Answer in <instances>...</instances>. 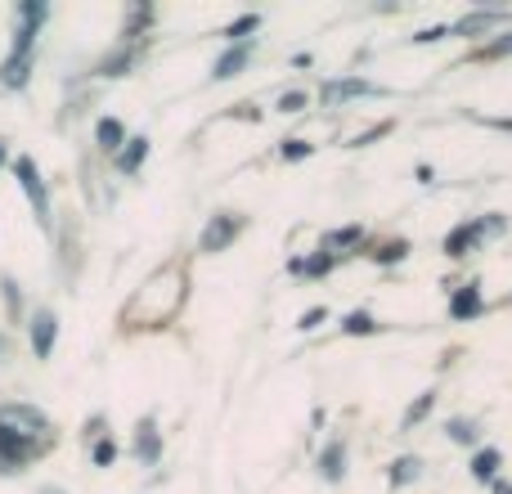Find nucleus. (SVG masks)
<instances>
[{
    "label": "nucleus",
    "instance_id": "1",
    "mask_svg": "<svg viewBox=\"0 0 512 494\" xmlns=\"http://www.w3.org/2000/svg\"><path fill=\"white\" fill-rule=\"evenodd\" d=\"M0 427H5L9 436H18V441H27V436L45 432V414L32 405H5L0 409Z\"/></svg>",
    "mask_w": 512,
    "mask_h": 494
},
{
    "label": "nucleus",
    "instance_id": "2",
    "mask_svg": "<svg viewBox=\"0 0 512 494\" xmlns=\"http://www.w3.org/2000/svg\"><path fill=\"white\" fill-rule=\"evenodd\" d=\"M239 230H243L239 216H216V221L207 225V234H203V252H221L230 239H239Z\"/></svg>",
    "mask_w": 512,
    "mask_h": 494
},
{
    "label": "nucleus",
    "instance_id": "3",
    "mask_svg": "<svg viewBox=\"0 0 512 494\" xmlns=\"http://www.w3.org/2000/svg\"><path fill=\"white\" fill-rule=\"evenodd\" d=\"M54 333H59L54 315H50V310H41V315L32 319V346H36V355H50L54 351Z\"/></svg>",
    "mask_w": 512,
    "mask_h": 494
},
{
    "label": "nucleus",
    "instance_id": "4",
    "mask_svg": "<svg viewBox=\"0 0 512 494\" xmlns=\"http://www.w3.org/2000/svg\"><path fill=\"white\" fill-rule=\"evenodd\" d=\"M18 180H23V189H27V198H32V203H36V212H41L45 216V189H41V176H36V167H32V162H18Z\"/></svg>",
    "mask_w": 512,
    "mask_h": 494
},
{
    "label": "nucleus",
    "instance_id": "5",
    "mask_svg": "<svg viewBox=\"0 0 512 494\" xmlns=\"http://www.w3.org/2000/svg\"><path fill=\"white\" fill-rule=\"evenodd\" d=\"M355 95H369V86H364V81H328L324 86L328 104H337V99H355Z\"/></svg>",
    "mask_w": 512,
    "mask_h": 494
},
{
    "label": "nucleus",
    "instance_id": "6",
    "mask_svg": "<svg viewBox=\"0 0 512 494\" xmlns=\"http://www.w3.org/2000/svg\"><path fill=\"white\" fill-rule=\"evenodd\" d=\"M450 310H454V315H459V319L477 315V310H481V292H477V288H463V292H459V297H454V301H450Z\"/></svg>",
    "mask_w": 512,
    "mask_h": 494
},
{
    "label": "nucleus",
    "instance_id": "7",
    "mask_svg": "<svg viewBox=\"0 0 512 494\" xmlns=\"http://www.w3.org/2000/svg\"><path fill=\"white\" fill-rule=\"evenodd\" d=\"M243 59H248V50H234V54H225V59L216 63V77H234V72L243 68Z\"/></svg>",
    "mask_w": 512,
    "mask_h": 494
},
{
    "label": "nucleus",
    "instance_id": "8",
    "mask_svg": "<svg viewBox=\"0 0 512 494\" xmlns=\"http://www.w3.org/2000/svg\"><path fill=\"white\" fill-rule=\"evenodd\" d=\"M495 468H499V454H495V450L477 454V463H472V472H477L481 481H486V477H495Z\"/></svg>",
    "mask_w": 512,
    "mask_h": 494
},
{
    "label": "nucleus",
    "instance_id": "9",
    "mask_svg": "<svg viewBox=\"0 0 512 494\" xmlns=\"http://www.w3.org/2000/svg\"><path fill=\"white\" fill-rule=\"evenodd\" d=\"M99 144H104V149H117V144H122V126H117V122H99Z\"/></svg>",
    "mask_w": 512,
    "mask_h": 494
},
{
    "label": "nucleus",
    "instance_id": "10",
    "mask_svg": "<svg viewBox=\"0 0 512 494\" xmlns=\"http://www.w3.org/2000/svg\"><path fill=\"white\" fill-rule=\"evenodd\" d=\"M342 328H346V333H373V328H378V324H373L369 315H351Z\"/></svg>",
    "mask_w": 512,
    "mask_h": 494
},
{
    "label": "nucleus",
    "instance_id": "11",
    "mask_svg": "<svg viewBox=\"0 0 512 494\" xmlns=\"http://www.w3.org/2000/svg\"><path fill=\"white\" fill-rule=\"evenodd\" d=\"M342 459H346V454L333 445V450L324 454V477H342V468H337V463H342Z\"/></svg>",
    "mask_w": 512,
    "mask_h": 494
},
{
    "label": "nucleus",
    "instance_id": "12",
    "mask_svg": "<svg viewBox=\"0 0 512 494\" xmlns=\"http://www.w3.org/2000/svg\"><path fill=\"white\" fill-rule=\"evenodd\" d=\"M140 158H144V140H131V153H122V167L135 171L140 167Z\"/></svg>",
    "mask_w": 512,
    "mask_h": 494
},
{
    "label": "nucleus",
    "instance_id": "13",
    "mask_svg": "<svg viewBox=\"0 0 512 494\" xmlns=\"http://www.w3.org/2000/svg\"><path fill=\"white\" fill-rule=\"evenodd\" d=\"M504 54H512V32L499 36L495 45H486V59H504Z\"/></svg>",
    "mask_w": 512,
    "mask_h": 494
},
{
    "label": "nucleus",
    "instance_id": "14",
    "mask_svg": "<svg viewBox=\"0 0 512 494\" xmlns=\"http://www.w3.org/2000/svg\"><path fill=\"white\" fill-rule=\"evenodd\" d=\"M279 108H283V113H301V108H306V95H297V90H292V95L279 99Z\"/></svg>",
    "mask_w": 512,
    "mask_h": 494
},
{
    "label": "nucleus",
    "instance_id": "15",
    "mask_svg": "<svg viewBox=\"0 0 512 494\" xmlns=\"http://www.w3.org/2000/svg\"><path fill=\"white\" fill-rule=\"evenodd\" d=\"M427 409H432V396H423V400H418V405H414V409H409V414H405V423H409V427H414V423H418V418H423V414H427Z\"/></svg>",
    "mask_w": 512,
    "mask_h": 494
},
{
    "label": "nucleus",
    "instance_id": "16",
    "mask_svg": "<svg viewBox=\"0 0 512 494\" xmlns=\"http://www.w3.org/2000/svg\"><path fill=\"white\" fill-rule=\"evenodd\" d=\"M396 468H400V472H396V481H409V477H418V459H400Z\"/></svg>",
    "mask_w": 512,
    "mask_h": 494
},
{
    "label": "nucleus",
    "instance_id": "17",
    "mask_svg": "<svg viewBox=\"0 0 512 494\" xmlns=\"http://www.w3.org/2000/svg\"><path fill=\"white\" fill-rule=\"evenodd\" d=\"M450 432H454V441H472V423H463V418L450 423Z\"/></svg>",
    "mask_w": 512,
    "mask_h": 494
},
{
    "label": "nucleus",
    "instance_id": "18",
    "mask_svg": "<svg viewBox=\"0 0 512 494\" xmlns=\"http://www.w3.org/2000/svg\"><path fill=\"white\" fill-rule=\"evenodd\" d=\"M283 153H288V158H301V153H310V144L306 140H288V149Z\"/></svg>",
    "mask_w": 512,
    "mask_h": 494
},
{
    "label": "nucleus",
    "instance_id": "19",
    "mask_svg": "<svg viewBox=\"0 0 512 494\" xmlns=\"http://www.w3.org/2000/svg\"><path fill=\"white\" fill-rule=\"evenodd\" d=\"M252 27H256V18H239V23L230 27V36H243V32H252Z\"/></svg>",
    "mask_w": 512,
    "mask_h": 494
},
{
    "label": "nucleus",
    "instance_id": "20",
    "mask_svg": "<svg viewBox=\"0 0 512 494\" xmlns=\"http://www.w3.org/2000/svg\"><path fill=\"white\" fill-rule=\"evenodd\" d=\"M319 319H324V310H310V315H301V328H315Z\"/></svg>",
    "mask_w": 512,
    "mask_h": 494
},
{
    "label": "nucleus",
    "instance_id": "21",
    "mask_svg": "<svg viewBox=\"0 0 512 494\" xmlns=\"http://www.w3.org/2000/svg\"><path fill=\"white\" fill-rule=\"evenodd\" d=\"M436 36H445V27H432V32H418L414 41H423V45H427V41H436Z\"/></svg>",
    "mask_w": 512,
    "mask_h": 494
},
{
    "label": "nucleus",
    "instance_id": "22",
    "mask_svg": "<svg viewBox=\"0 0 512 494\" xmlns=\"http://www.w3.org/2000/svg\"><path fill=\"white\" fill-rule=\"evenodd\" d=\"M0 346H5V342H0Z\"/></svg>",
    "mask_w": 512,
    "mask_h": 494
}]
</instances>
